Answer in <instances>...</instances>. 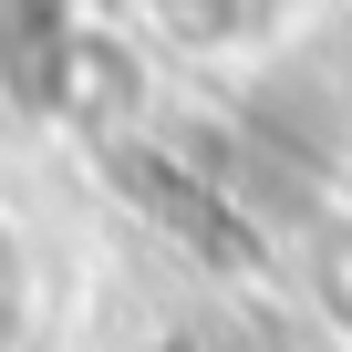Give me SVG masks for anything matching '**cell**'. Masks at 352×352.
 Returning a JSON list of instances; mask_svg holds the SVG:
<instances>
[{
    "label": "cell",
    "mask_w": 352,
    "mask_h": 352,
    "mask_svg": "<svg viewBox=\"0 0 352 352\" xmlns=\"http://www.w3.org/2000/svg\"><path fill=\"white\" fill-rule=\"evenodd\" d=\"M32 300H42L32 239H21V218H11V208H0V352H11V342L32 331Z\"/></svg>",
    "instance_id": "1"
}]
</instances>
